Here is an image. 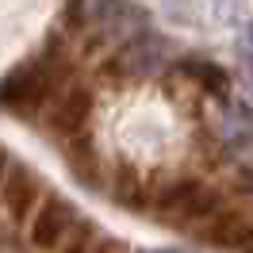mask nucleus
Returning <instances> with one entry per match:
<instances>
[{"mask_svg": "<svg viewBox=\"0 0 253 253\" xmlns=\"http://www.w3.org/2000/svg\"><path fill=\"white\" fill-rule=\"evenodd\" d=\"M158 211L173 226H196V222H207L215 211H222V200L204 180H173L169 188H161Z\"/></svg>", "mask_w": 253, "mask_h": 253, "instance_id": "obj_1", "label": "nucleus"}, {"mask_svg": "<svg viewBox=\"0 0 253 253\" xmlns=\"http://www.w3.org/2000/svg\"><path fill=\"white\" fill-rule=\"evenodd\" d=\"M4 204L12 211V219H27L35 207H39V184H35V176L27 169H19V165H8V176H4Z\"/></svg>", "mask_w": 253, "mask_h": 253, "instance_id": "obj_5", "label": "nucleus"}, {"mask_svg": "<svg viewBox=\"0 0 253 253\" xmlns=\"http://www.w3.org/2000/svg\"><path fill=\"white\" fill-rule=\"evenodd\" d=\"M73 226V207L58 200V196H46L42 204L35 207V219H31V242L39 250H58Z\"/></svg>", "mask_w": 253, "mask_h": 253, "instance_id": "obj_3", "label": "nucleus"}, {"mask_svg": "<svg viewBox=\"0 0 253 253\" xmlns=\"http://www.w3.org/2000/svg\"><path fill=\"white\" fill-rule=\"evenodd\" d=\"M204 234L215 246H246L250 242V226H246V219L238 211H215L204 222Z\"/></svg>", "mask_w": 253, "mask_h": 253, "instance_id": "obj_6", "label": "nucleus"}, {"mask_svg": "<svg viewBox=\"0 0 253 253\" xmlns=\"http://www.w3.org/2000/svg\"><path fill=\"white\" fill-rule=\"evenodd\" d=\"M184 69H188L192 77H200L207 88H211V92H222V88H230V77L222 73L219 65H211V62H188Z\"/></svg>", "mask_w": 253, "mask_h": 253, "instance_id": "obj_7", "label": "nucleus"}, {"mask_svg": "<svg viewBox=\"0 0 253 253\" xmlns=\"http://www.w3.org/2000/svg\"><path fill=\"white\" fill-rule=\"evenodd\" d=\"M65 253H88V226H81V230H77V238H73V246H69Z\"/></svg>", "mask_w": 253, "mask_h": 253, "instance_id": "obj_8", "label": "nucleus"}, {"mask_svg": "<svg viewBox=\"0 0 253 253\" xmlns=\"http://www.w3.org/2000/svg\"><path fill=\"white\" fill-rule=\"evenodd\" d=\"M88 108H92V92L84 84H65L50 104V123L62 134H77L84 126V119H88Z\"/></svg>", "mask_w": 253, "mask_h": 253, "instance_id": "obj_4", "label": "nucleus"}, {"mask_svg": "<svg viewBox=\"0 0 253 253\" xmlns=\"http://www.w3.org/2000/svg\"><path fill=\"white\" fill-rule=\"evenodd\" d=\"M4 176H8V158L0 154V184H4Z\"/></svg>", "mask_w": 253, "mask_h": 253, "instance_id": "obj_9", "label": "nucleus"}, {"mask_svg": "<svg viewBox=\"0 0 253 253\" xmlns=\"http://www.w3.org/2000/svg\"><path fill=\"white\" fill-rule=\"evenodd\" d=\"M50 92H54V73H50V65L35 62L4 81L0 104H8L16 111H35V108H42V100H50Z\"/></svg>", "mask_w": 253, "mask_h": 253, "instance_id": "obj_2", "label": "nucleus"}]
</instances>
